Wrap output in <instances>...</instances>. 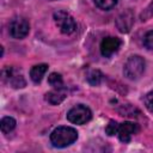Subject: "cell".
Wrapping results in <instances>:
<instances>
[{
    "label": "cell",
    "mask_w": 153,
    "mask_h": 153,
    "mask_svg": "<svg viewBox=\"0 0 153 153\" xmlns=\"http://www.w3.org/2000/svg\"><path fill=\"white\" fill-rule=\"evenodd\" d=\"M78 139V131L72 127H57L54 129L50 134V141L55 147L63 148L73 142H75Z\"/></svg>",
    "instance_id": "6da1fadb"
},
{
    "label": "cell",
    "mask_w": 153,
    "mask_h": 153,
    "mask_svg": "<svg viewBox=\"0 0 153 153\" xmlns=\"http://www.w3.org/2000/svg\"><path fill=\"white\" fill-rule=\"evenodd\" d=\"M145 72V60L139 55L130 56L123 67V74L130 80L139 79Z\"/></svg>",
    "instance_id": "7a4b0ae2"
},
{
    "label": "cell",
    "mask_w": 153,
    "mask_h": 153,
    "mask_svg": "<svg viewBox=\"0 0 153 153\" xmlns=\"http://www.w3.org/2000/svg\"><path fill=\"white\" fill-rule=\"evenodd\" d=\"M54 20L59 26L60 31L65 35H71L76 29V23L74 18L66 11H57L54 13Z\"/></svg>",
    "instance_id": "3957f363"
},
{
    "label": "cell",
    "mask_w": 153,
    "mask_h": 153,
    "mask_svg": "<svg viewBox=\"0 0 153 153\" xmlns=\"http://www.w3.org/2000/svg\"><path fill=\"white\" fill-rule=\"evenodd\" d=\"M91 117H92L91 110L84 104H78L67 112V120L74 124H84L88 122Z\"/></svg>",
    "instance_id": "277c9868"
},
{
    "label": "cell",
    "mask_w": 153,
    "mask_h": 153,
    "mask_svg": "<svg viewBox=\"0 0 153 153\" xmlns=\"http://www.w3.org/2000/svg\"><path fill=\"white\" fill-rule=\"evenodd\" d=\"M8 31L13 38L22 39L27 36V33L30 31V24L24 17H16L11 20Z\"/></svg>",
    "instance_id": "5b68a950"
},
{
    "label": "cell",
    "mask_w": 153,
    "mask_h": 153,
    "mask_svg": "<svg viewBox=\"0 0 153 153\" xmlns=\"http://www.w3.org/2000/svg\"><path fill=\"white\" fill-rule=\"evenodd\" d=\"M139 133V126L134 122H129V121H126L123 123H121L118 126V130H117V135H118V139L127 143L131 140V137Z\"/></svg>",
    "instance_id": "8992f818"
},
{
    "label": "cell",
    "mask_w": 153,
    "mask_h": 153,
    "mask_svg": "<svg viewBox=\"0 0 153 153\" xmlns=\"http://www.w3.org/2000/svg\"><path fill=\"white\" fill-rule=\"evenodd\" d=\"M121 44H122V42L117 37H114V36L105 37L100 42V53L103 56L110 57L112 54H115L120 49Z\"/></svg>",
    "instance_id": "52a82bcc"
},
{
    "label": "cell",
    "mask_w": 153,
    "mask_h": 153,
    "mask_svg": "<svg viewBox=\"0 0 153 153\" xmlns=\"http://www.w3.org/2000/svg\"><path fill=\"white\" fill-rule=\"evenodd\" d=\"M134 24V16L130 10L121 13L116 20V25L121 32H129Z\"/></svg>",
    "instance_id": "ba28073f"
},
{
    "label": "cell",
    "mask_w": 153,
    "mask_h": 153,
    "mask_svg": "<svg viewBox=\"0 0 153 153\" xmlns=\"http://www.w3.org/2000/svg\"><path fill=\"white\" fill-rule=\"evenodd\" d=\"M66 97H67V93H66L65 87H62V88H54L53 91H49L45 94V100L48 103L53 104V105H57V104L62 103Z\"/></svg>",
    "instance_id": "9c48e42d"
},
{
    "label": "cell",
    "mask_w": 153,
    "mask_h": 153,
    "mask_svg": "<svg viewBox=\"0 0 153 153\" xmlns=\"http://www.w3.org/2000/svg\"><path fill=\"white\" fill-rule=\"evenodd\" d=\"M47 71H48V65H45V63H39V65L33 66L31 68V71H30V78H31V80L33 82H36V84L41 82Z\"/></svg>",
    "instance_id": "30bf717a"
},
{
    "label": "cell",
    "mask_w": 153,
    "mask_h": 153,
    "mask_svg": "<svg viewBox=\"0 0 153 153\" xmlns=\"http://www.w3.org/2000/svg\"><path fill=\"white\" fill-rule=\"evenodd\" d=\"M4 78H7L8 81H10V84L13 87H16V88L24 87L25 84H26L25 80H24V78H23V75L22 74H16L14 71H13V68H8V73L7 74L4 73Z\"/></svg>",
    "instance_id": "8fae6325"
},
{
    "label": "cell",
    "mask_w": 153,
    "mask_h": 153,
    "mask_svg": "<svg viewBox=\"0 0 153 153\" xmlns=\"http://www.w3.org/2000/svg\"><path fill=\"white\" fill-rule=\"evenodd\" d=\"M0 128H1V131L4 134L12 131L16 128V120L13 117H10V116L2 117V120L0 122Z\"/></svg>",
    "instance_id": "7c38bea8"
},
{
    "label": "cell",
    "mask_w": 153,
    "mask_h": 153,
    "mask_svg": "<svg viewBox=\"0 0 153 153\" xmlns=\"http://www.w3.org/2000/svg\"><path fill=\"white\" fill-rule=\"evenodd\" d=\"M48 82L54 88H62L63 87V79L59 73H50L48 76Z\"/></svg>",
    "instance_id": "4fadbf2b"
},
{
    "label": "cell",
    "mask_w": 153,
    "mask_h": 153,
    "mask_svg": "<svg viewBox=\"0 0 153 153\" xmlns=\"http://www.w3.org/2000/svg\"><path fill=\"white\" fill-rule=\"evenodd\" d=\"M102 80H103V74H102L99 71H97V69L90 72V74L87 75V81H88L91 85H93V86L99 85V84L102 82Z\"/></svg>",
    "instance_id": "5bb4252c"
},
{
    "label": "cell",
    "mask_w": 153,
    "mask_h": 153,
    "mask_svg": "<svg viewBox=\"0 0 153 153\" xmlns=\"http://www.w3.org/2000/svg\"><path fill=\"white\" fill-rule=\"evenodd\" d=\"M118 0H94V4L97 7H99L100 10H111L112 7L116 6Z\"/></svg>",
    "instance_id": "9a60e30c"
},
{
    "label": "cell",
    "mask_w": 153,
    "mask_h": 153,
    "mask_svg": "<svg viewBox=\"0 0 153 153\" xmlns=\"http://www.w3.org/2000/svg\"><path fill=\"white\" fill-rule=\"evenodd\" d=\"M118 123L116 121H110L109 124L105 127V133L109 135V136H112L115 134H117V130H118Z\"/></svg>",
    "instance_id": "2e32d148"
},
{
    "label": "cell",
    "mask_w": 153,
    "mask_h": 153,
    "mask_svg": "<svg viewBox=\"0 0 153 153\" xmlns=\"http://www.w3.org/2000/svg\"><path fill=\"white\" fill-rule=\"evenodd\" d=\"M143 103H145L146 109H147L149 112L153 114V91L148 92V93L145 96V98H143Z\"/></svg>",
    "instance_id": "e0dca14e"
},
{
    "label": "cell",
    "mask_w": 153,
    "mask_h": 153,
    "mask_svg": "<svg viewBox=\"0 0 153 153\" xmlns=\"http://www.w3.org/2000/svg\"><path fill=\"white\" fill-rule=\"evenodd\" d=\"M152 17H153V1L146 7V10H143V12L141 13L140 18H141V20L143 22V20H148V19L152 18Z\"/></svg>",
    "instance_id": "ac0fdd59"
},
{
    "label": "cell",
    "mask_w": 153,
    "mask_h": 153,
    "mask_svg": "<svg viewBox=\"0 0 153 153\" xmlns=\"http://www.w3.org/2000/svg\"><path fill=\"white\" fill-rule=\"evenodd\" d=\"M143 44L147 49L153 50V31H148L143 37Z\"/></svg>",
    "instance_id": "d6986e66"
}]
</instances>
